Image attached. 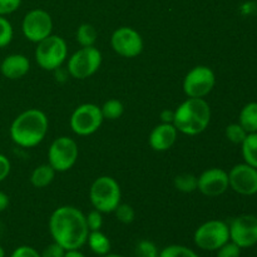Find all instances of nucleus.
Masks as SVG:
<instances>
[{
  "label": "nucleus",
  "instance_id": "32",
  "mask_svg": "<svg viewBox=\"0 0 257 257\" xmlns=\"http://www.w3.org/2000/svg\"><path fill=\"white\" fill-rule=\"evenodd\" d=\"M22 0H0V17H5L19 9Z\"/></svg>",
  "mask_w": 257,
  "mask_h": 257
},
{
  "label": "nucleus",
  "instance_id": "3",
  "mask_svg": "<svg viewBox=\"0 0 257 257\" xmlns=\"http://www.w3.org/2000/svg\"><path fill=\"white\" fill-rule=\"evenodd\" d=\"M211 122V107L205 98H187L175 109L173 125L186 136L205 132Z\"/></svg>",
  "mask_w": 257,
  "mask_h": 257
},
{
  "label": "nucleus",
  "instance_id": "38",
  "mask_svg": "<svg viewBox=\"0 0 257 257\" xmlns=\"http://www.w3.org/2000/svg\"><path fill=\"white\" fill-rule=\"evenodd\" d=\"M64 257H85L82 252H79V250H68L65 251Z\"/></svg>",
  "mask_w": 257,
  "mask_h": 257
},
{
  "label": "nucleus",
  "instance_id": "7",
  "mask_svg": "<svg viewBox=\"0 0 257 257\" xmlns=\"http://www.w3.org/2000/svg\"><path fill=\"white\" fill-rule=\"evenodd\" d=\"M79 148L73 138L62 136L55 138L48 150V163L55 172H67L77 163Z\"/></svg>",
  "mask_w": 257,
  "mask_h": 257
},
{
  "label": "nucleus",
  "instance_id": "33",
  "mask_svg": "<svg viewBox=\"0 0 257 257\" xmlns=\"http://www.w3.org/2000/svg\"><path fill=\"white\" fill-rule=\"evenodd\" d=\"M65 250L57 242H53L48 245L40 253V257H64Z\"/></svg>",
  "mask_w": 257,
  "mask_h": 257
},
{
  "label": "nucleus",
  "instance_id": "16",
  "mask_svg": "<svg viewBox=\"0 0 257 257\" xmlns=\"http://www.w3.org/2000/svg\"><path fill=\"white\" fill-rule=\"evenodd\" d=\"M178 137V131L173 123H161L151 132L148 143L156 152H166L171 150Z\"/></svg>",
  "mask_w": 257,
  "mask_h": 257
},
{
  "label": "nucleus",
  "instance_id": "36",
  "mask_svg": "<svg viewBox=\"0 0 257 257\" xmlns=\"http://www.w3.org/2000/svg\"><path fill=\"white\" fill-rule=\"evenodd\" d=\"M173 118H175V110L165 109L161 113V120H162V123H173Z\"/></svg>",
  "mask_w": 257,
  "mask_h": 257
},
{
  "label": "nucleus",
  "instance_id": "34",
  "mask_svg": "<svg viewBox=\"0 0 257 257\" xmlns=\"http://www.w3.org/2000/svg\"><path fill=\"white\" fill-rule=\"evenodd\" d=\"M10 257H40V253L30 246H19L13 251Z\"/></svg>",
  "mask_w": 257,
  "mask_h": 257
},
{
  "label": "nucleus",
  "instance_id": "19",
  "mask_svg": "<svg viewBox=\"0 0 257 257\" xmlns=\"http://www.w3.org/2000/svg\"><path fill=\"white\" fill-rule=\"evenodd\" d=\"M238 123L247 133L257 132V102L243 105L238 114Z\"/></svg>",
  "mask_w": 257,
  "mask_h": 257
},
{
  "label": "nucleus",
  "instance_id": "31",
  "mask_svg": "<svg viewBox=\"0 0 257 257\" xmlns=\"http://www.w3.org/2000/svg\"><path fill=\"white\" fill-rule=\"evenodd\" d=\"M241 250L242 248L238 247L236 243H233L232 241H228V242H226L225 245L218 248L217 257H240Z\"/></svg>",
  "mask_w": 257,
  "mask_h": 257
},
{
  "label": "nucleus",
  "instance_id": "22",
  "mask_svg": "<svg viewBox=\"0 0 257 257\" xmlns=\"http://www.w3.org/2000/svg\"><path fill=\"white\" fill-rule=\"evenodd\" d=\"M97 38V30L92 24H88V23L80 24L78 27L77 33H75V39L80 47H94Z\"/></svg>",
  "mask_w": 257,
  "mask_h": 257
},
{
  "label": "nucleus",
  "instance_id": "6",
  "mask_svg": "<svg viewBox=\"0 0 257 257\" xmlns=\"http://www.w3.org/2000/svg\"><path fill=\"white\" fill-rule=\"evenodd\" d=\"M102 53L94 47H82L68 59V73L75 79L92 77L102 65Z\"/></svg>",
  "mask_w": 257,
  "mask_h": 257
},
{
  "label": "nucleus",
  "instance_id": "25",
  "mask_svg": "<svg viewBox=\"0 0 257 257\" xmlns=\"http://www.w3.org/2000/svg\"><path fill=\"white\" fill-rule=\"evenodd\" d=\"M158 257H198V255L186 246L170 245L158 253Z\"/></svg>",
  "mask_w": 257,
  "mask_h": 257
},
{
  "label": "nucleus",
  "instance_id": "26",
  "mask_svg": "<svg viewBox=\"0 0 257 257\" xmlns=\"http://www.w3.org/2000/svg\"><path fill=\"white\" fill-rule=\"evenodd\" d=\"M247 135L248 133L243 130L242 125L238 122L231 123V124H228L225 130L226 138H227L231 143H233V145H241V143L245 141L246 136Z\"/></svg>",
  "mask_w": 257,
  "mask_h": 257
},
{
  "label": "nucleus",
  "instance_id": "5",
  "mask_svg": "<svg viewBox=\"0 0 257 257\" xmlns=\"http://www.w3.org/2000/svg\"><path fill=\"white\" fill-rule=\"evenodd\" d=\"M68 58V45L59 35L50 34L49 37L37 43L35 60L42 69L52 72L63 65Z\"/></svg>",
  "mask_w": 257,
  "mask_h": 257
},
{
  "label": "nucleus",
  "instance_id": "9",
  "mask_svg": "<svg viewBox=\"0 0 257 257\" xmlns=\"http://www.w3.org/2000/svg\"><path fill=\"white\" fill-rule=\"evenodd\" d=\"M103 118L100 107L93 103L80 104L73 110L69 124L73 132L80 137H87L97 132L102 125Z\"/></svg>",
  "mask_w": 257,
  "mask_h": 257
},
{
  "label": "nucleus",
  "instance_id": "29",
  "mask_svg": "<svg viewBox=\"0 0 257 257\" xmlns=\"http://www.w3.org/2000/svg\"><path fill=\"white\" fill-rule=\"evenodd\" d=\"M158 248L152 241L142 240L136 246V257H158Z\"/></svg>",
  "mask_w": 257,
  "mask_h": 257
},
{
  "label": "nucleus",
  "instance_id": "12",
  "mask_svg": "<svg viewBox=\"0 0 257 257\" xmlns=\"http://www.w3.org/2000/svg\"><path fill=\"white\" fill-rule=\"evenodd\" d=\"M112 49L123 58H136L142 53L145 42L140 33L131 27H120L110 37Z\"/></svg>",
  "mask_w": 257,
  "mask_h": 257
},
{
  "label": "nucleus",
  "instance_id": "21",
  "mask_svg": "<svg viewBox=\"0 0 257 257\" xmlns=\"http://www.w3.org/2000/svg\"><path fill=\"white\" fill-rule=\"evenodd\" d=\"M241 153L243 162L257 168V132L248 133L241 143Z\"/></svg>",
  "mask_w": 257,
  "mask_h": 257
},
{
  "label": "nucleus",
  "instance_id": "27",
  "mask_svg": "<svg viewBox=\"0 0 257 257\" xmlns=\"http://www.w3.org/2000/svg\"><path fill=\"white\" fill-rule=\"evenodd\" d=\"M115 217L119 222L124 223V225H130L135 221L136 218V211L135 208L131 205H127V203H119L117 206V208L114 210Z\"/></svg>",
  "mask_w": 257,
  "mask_h": 257
},
{
  "label": "nucleus",
  "instance_id": "11",
  "mask_svg": "<svg viewBox=\"0 0 257 257\" xmlns=\"http://www.w3.org/2000/svg\"><path fill=\"white\" fill-rule=\"evenodd\" d=\"M22 32L29 42L39 43L53 32V19L43 9H33L25 14L22 23Z\"/></svg>",
  "mask_w": 257,
  "mask_h": 257
},
{
  "label": "nucleus",
  "instance_id": "35",
  "mask_svg": "<svg viewBox=\"0 0 257 257\" xmlns=\"http://www.w3.org/2000/svg\"><path fill=\"white\" fill-rule=\"evenodd\" d=\"M10 170H12V165H10V161L8 160L7 156H4L3 153H0V182H3L4 180H7L8 176H9Z\"/></svg>",
  "mask_w": 257,
  "mask_h": 257
},
{
  "label": "nucleus",
  "instance_id": "28",
  "mask_svg": "<svg viewBox=\"0 0 257 257\" xmlns=\"http://www.w3.org/2000/svg\"><path fill=\"white\" fill-rule=\"evenodd\" d=\"M14 37V29L9 20L5 17H0V48H5L12 43Z\"/></svg>",
  "mask_w": 257,
  "mask_h": 257
},
{
  "label": "nucleus",
  "instance_id": "30",
  "mask_svg": "<svg viewBox=\"0 0 257 257\" xmlns=\"http://www.w3.org/2000/svg\"><path fill=\"white\" fill-rule=\"evenodd\" d=\"M85 221H87L88 230L90 231H99L103 226V216L102 212L97 210H93L85 216Z\"/></svg>",
  "mask_w": 257,
  "mask_h": 257
},
{
  "label": "nucleus",
  "instance_id": "23",
  "mask_svg": "<svg viewBox=\"0 0 257 257\" xmlns=\"http://www.w3.org/2000/svg\"><path fill=\"white\" fill-rule=\"evenodd\" d=\"M176 190L183 193H192L197 191V176L192 173H181L173 181Z\"/></svg>",
  "mask_w": 257,
  "mask_h": 257
},
{
  "label": "nucleus",
  "instance_id": "37",
  "mask_svg": "<svg viewBox=\"0 0 257 257\" xmlns=\"http://www.w3.org/2000/svg\"><path fill=\"white\" fill-rule=\"evenodd\" d=\"M9 203H10L9 196H8L5 192H3V191H0V212L7 210Z\"/></svg>",
  "mask_w": 257,
  "mask_h": 257
},
{
  "label": "nucleus",
  "instance_id": "17",
  "mask_svg": "<svg viewBox=\"0 0 257 257\" xmlns=\"http://www.w3.org/2000/svg\"><path fill=\"white\" fill-rule=\"evenodd\" d=\"M30 69V60L24 54H10L3 59L0 64V72L5 78L17 80L25 77Z\"/></svg>",
  "mask_w": 257,
  "mask_h": 257
},
{
  "label": "nucleus",
  "instance_id": "39",
  "mask_svg": "<svg viewBox=\"0 0 257 257\" xmlns=\"http://www.w3.org/2000/svg\"><path fill=\"white\" fill-rule=\"evenodd\" d=\"M102 257H125V256L117 255V253H107V255H105V256H102Z\"/></svg>",
  "mask_w": 257,
  "mask_h": 257
},
{
  "label": "nucleus",
  "instance_id": "4",
  "mask_svg": "<svg viewBox=\"0 0 257 257\" xmlns=\"http://www.w3.org/2000/svg\"><path fill=\"white\" fill-rule=\"evenodd\" d=\"M120 186L110 176H100L93 181L89 188V200L94 210L102 213L114 212L120 203Z\"/></svg>",
  "mask_w": 257,
  "mask_h": 257
},
{
  "label": "nucleus",
  "instance_id": "24",
  "mask_svg": "<svg viewBox=\"0 0 257 257\" xmlns=\"http://www.w3.org/2000/svg\"><path fill=\"white\" fill-rule=\"evenodd\" d=\"M100 110H102V114L104 119L115 120L123 115V113H124V105L118 99H108L100 107Z\"/></svg>",
  "mask_w": 257,
  "mask_h": 257
},
{
  "label": "nucleus",
  "instance_id": "20",
  "mask_svg": "<svg viewBox=\"0 0 257 257\" xmlns=\"http://www.w3.org/2000/svg\"><path fill=\"white\" fill-rule=\"evenodd\" d=\"M87 243L92 252L98 256H105L110 251V241L102 231H90L88 235Z\"/></svg>",
  "mask_w": 257,
  "mask_h": 257
},
{
  "label": "nucleus",
  "instance_id": "15",
  "mask_svg": "<svg viewBox=\"0 0 257 257\" xmlns=\"http://www.w3.org/2000/svg\"><path fill=\"white\" fill-rule=\"evenodd\" d=\"M228 188V172L222 168H208L197 177V190L206 197H218Z\"/></svg>",
  "mask_w": 257,
  "mask_h": 257
},
{
  "label": "nucleus",
  "instance_id": "10",
  "mask_svg": "<svg viewBox=\"0 0 257 257\" xmlns=\"http://www.w3.org/2000/svg\"><path fill=\"white\" fill-rule=\"evenodd\" d=\"M216 85V74L207 65H197L186 74L183 92L187 98H205Z\"/></svg>",
  "mask_w": 257,
  "mask_h": 257
},
{
  "label": "nucleus",
  "instance_id": "13",
  "mask_svg": "<svg viewBox=\"0 0 257 257\" xmlns=\"http://www.w3.org/2000/svg\"><path fill=\"white\" fill-rule=\"evenodd\" d=\"M230 241L241 248H250L257 243V216L241 215L228 225Z\"/></svg>",
  "mask_w": 257,
  "mask_h": 257
},
{
  "label": "nucleus",
  "instance_id": "40",
  "mask_svg": "<svg viewBox=\"0 0 257 257\" xmlns=\"http://www.w3.org/2000/svg\"><path fill=\"white\" fill-rule=\"evenodd\" d=\"M0 257H5V251H4V248H3L2 245H0Z\"/></svg>",
  "mask_w": 257,
  "mask_h": 257
},
{
  "label": "nucleus",
  "instance_id": "2",
  "mask_svg": "<svg viewBox=\"0 0 257 257\" xmlns=\"http://www.w3.org/2000/svg\"><path fill=\"white\" fill-rule=\"evenodd\" d=\"M49 120L43 110L30 108L20 113L10 125V138L23 148H33L47 137Z\"/></svg>",
  "mask_w": 257,
  "mask_h": 257
},
{
  "label": "nucleus",
  "instance_id": "18",
  "mask_svg": "<svg viewBox=\"0 0 257 257\" xmlns=\"http://www.w3.org/2000/svg\"><path fill=\"white\" fill-rule=\"evenodd\" d=\"M55 171L49 163L40 165L33 170L30 175V183L35 188H44L48 187L55 178Z\"/></svg>",
  "mask_w": 257,
  "mask_h": 257
},
{
  "label": "nucleus",
  "instance_id": "14",
  "mask_svg": "<svg viewBox=\"0 0 257 257\" xmlns=\"http://www.w3.org/2000/svg\"><path fill=\"white\" fill-rule=\"evenodd\" d=\"M228 185L232 191L241 196H253L257 193V168L247 163H238L228 172Z\"/></svg>",
  "mask_w": 257,
  "mask_h": 257
},
{
  "label": "nucleus",
  "instance_id": "1",
  "mask_svg": "<svg viewBox=\"0 0 257 257\" xmlns=\"http://www.w3.org/2000/svg\"><path fill=\"white\" fill-rule=\"evenodd\" d=\"M49 231L53 241L65 251L79 250L87 243L89 235L85 215L74 206H60L53 211Z\"/></svg>",
  "mask_w": 257,
  "mask_h": 257
},
{
  "label": "nucleus",
  "instance_id": "8",
  "mask_svg": "<svg viewBox=\"0 0 257 257\" xmlns=\"http://www.w3.org/2000/svg\"><path fill=\"white\" fill-rule=\"evenodd\" d=\"M196 246L205 251H217L230 241V230L225 221L210 220L198 226L193 235Z\"/></svg>",
  "mask_w": 257,
  "mask_h": 257
}]
</instances>
